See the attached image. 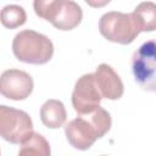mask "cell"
<instances>
[{
	"instance_id": "7c38bea8",
	"label": "cell",
	"mask_w": 156,
	"mask_h": 156,
	"mask_svg": "<svg viewBox=\"0 0 156 156\" xmlns=\"http://www.w3.org/2000/svg\"><path fill=\"white\" fill-rule=\"evenodd\" d=\"M141 32L156 30V4L151 1L140 2L133 11Z\"/></svg>"
},
{
	"instance_id": "52a82bcc",
	"label": "cell",
	"mask_w": 156,
	"mask_h": 156,
	"mask_svg": "<svg viewBox=\"0 0 156 156\" xmlns=\"http://www.w3.org/2000/svg\"><path fill=\"white\" fill-rule=\"evenodd\" d=\"M32 77L21 69H6L1 73L0 78V91L6 99L20 101L27 99L33 91Z\"/></svg>"
},
{
	"instance_id": "3957f363",
	"label": "cell",
	"mask_w": 156,
	"mask_h": 156,
	"mask_svg": "<svg viewBox=\"0 0 156 156\" xmlns=\"http://www.w3.org/2000/svg\"><path fill=\"white\" fill-rule=\"evenodd\" d=\"M99 30L104 38L112 43L128 45L141 32L134 13H123L111 11L101 16L99 21Z\"/></svg>"
},
{
	"instance_id": "4fadbf2b",
	"label": "cell",
	"mask_w": 156,
	"mask_h": 156,
	"mask_svg": "<svg viewBox=\"0 0 156 156\" xmlns=\"http://www.w3.org/2000/svg\"><path fill=\"white\" fill-rule=\"evenodd\" d=\"M27 21V13L22 6L18 5H6L1 10V23L4 27L15 29Z\"/></svg>"
},
{
	"instance_id": "7a4b0ae2",
	"label": "cell",
	"mask_w": 156,
	"mask_h": 156,
	"mask_svg": "<svg viewBox=\"0 0 156 156\" xmlns=\"http://www.w3.org/2000/svg\"><path fill=\"white\" fill-rule=\"evenodd\" d=\"M12 51L16 58L21 62L44 65L51 60L54 55V45L46 35L26 29L15 35Z\"/></svg>"
},
{
	"instance_id": "8fae6325",
	"label": "cell",
	"mask_w": 156,
	"mask_h": 156,
	"mask_svg": "<svg viewBox=\"0 0 156 156\" xmlns=\"http://www.w3.org/2000/svg\"><path fill=\"white\" fill-rule=\"evenodd\" d=\"M21 149L18 155H38V156H49L50 155V145L49 141L39 133L32 132L29 133L23 141L20 144Z\"/></svg>"
},
{
	"instance_id": "5b68a950",
	"label": "cell",
	"mask_w": 156,
	"mask_h": 156,
	"mask_svg": "<svg viewBox=\"0 0 156 156\" xmlns=\"http://www.w3.org/2000/svg\"><path fill=\"white\" fill-rule=\"evenodd\" d=\"M33 132V122L29 115L22 110L0 106V135L11 144H21Z\"/></svg>"
},
{
	"instance_id": "30bf717a",
	"label": "cell",
	"mask_w": 156,
	"mask_h": 156,
	"mask_svg": "<svg viewBox=\"0 0 156 156\" xmlns=\"http://www.w3.org/2000/svg\"><path fill=\"white\" fill-rule=\"evenodd\" d=\"M40 118L43 124L50 129H57L62 127L67 118L65 105L60 100L55 99L45 101L40 108Z\"/></svg>"
},
{
	"instance_id": "ba28073f",
	"label": "cell",
	"mask_w": 156,
	"mask_h": 156,
	"mask_svg": "<svg viewBox=\"0 0 156 156\" xmlns=\"http://www.w3.org/2000/svg\"><path fill=\"white\" fill-rule=\"evenodd\" d=\"M96 85L102 95V98L107 100H118L122 98L124 87L119 78V76L115 72V69L107 65L101 63L98 66L95 73Z\"/></svg>"
},
{
	"instance_id": "9c48e42d",
	"label": "cell",
	"mask_w": 156,
	"mask_h": 156,
	"mask_svg": "<svg viewBox=\"0 0 156 156\" xmlns=\"http://www.w3.org/2000/svg\"><path fill=\"white\" fill-rule=\"evenodd\" d=\"M82 18L83 11L80 6L73 0H63V4L51 24L60 30H71L80 23Z\"/></svg>"
},
{
	"instance_id": "6da1fadb",
	"label": "cell",
	"mask_w": 156,
	"mask_h": 156,
	"mask_svg": "<svg viewBox=\"0 0 156 156\" xmlns=\"http://www.w3.org/2000/svg\"><path fill=\"white\" fill-rule=\"evenodd\" d=\"M112 119L110 113L98 107L88 115L69 121L65 127V134L68 143L77 150H88L95 140L102 138L111 128Z\"/></svg>"
},
{
	"instance_id": "5bb4252c",
	"label": "cell",
	"mask_w": 156,
	"mask_h": 156,
	"mask_svg": "<svg viewBox=\"0 0 156 156\" xmlns=\"http://www.w3.org/2000/svg\"><path fill=\"white\" fill-rule=\"evenodd\" d=\"M62 4L63 0H34L33 9L38 17L51 23L57 16Z\"/></svg>"
},
{
	"instance_id": "9a60e30c",
	"label": "cell",
	"mask_w": 156,
	"mask_h": 156,
	"mask_svg": "<svg viewBox=\"0 0 156 156\" xmlns=\"http://www.w3.org/2000/svg\"><path fill=\"white\" fill-rule=\"evenodd\" d=\"M90 7H95V9H100L106 6L111 0H84Z\"/></svg>"
},
{
	"instance_id": "277c9868",
	"label": "cell",
	"mask_w": 156,
	"mask_h": 156,
	"mask_svg": "<svg viewBox=\"0 0 156 156\" xmlns=\"http://www.w3.org/2000/svg\"><path fill=\"white\" fill-rule=\"evenodd\" d=\"M132 72L141 89L156 93V39L145 41L133 54Z\"/></svg>"
},
{
	"instance_id": "8992f818",
	"label": "cell",
	"mask_w": 156,
	"mask_h": 156,
	"mask_svg": "<svg viewBox=\"0 0 156 156\" xmlns=\"http://www.w3.org/2000/svg\"><path fill=\"white\" fill-rule=\"evenodd\" d=\"M102 95L96 85L94 73L83 74L76 82L72 93V105L78 115H88L100 106Z\"/></svg>"
}]
</instances>
